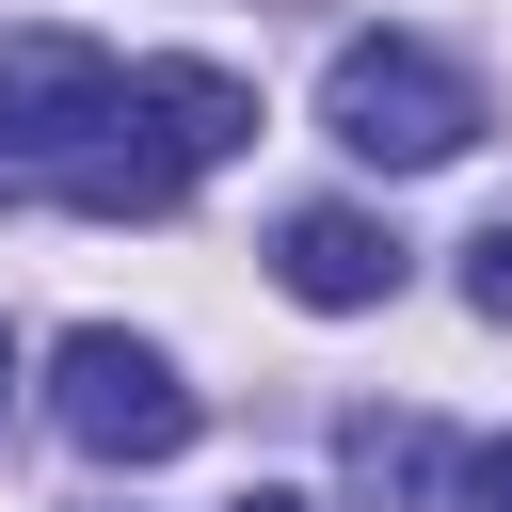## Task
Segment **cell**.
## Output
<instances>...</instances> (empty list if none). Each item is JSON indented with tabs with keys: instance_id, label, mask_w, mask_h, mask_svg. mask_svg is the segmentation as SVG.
Listing matches in <instances>:
<instances>
[{
	"instance_id": "3957f363",
	"label": "cell",
	"mask_w": 512,
	"mask_h": 512,
	"mask_svg": "<svg viewBox=\"0 0 512 512\" xmlns=\"http://www.w3.org/2000/svg\"><path fill=\"white\" fill-rule=\"evenodd\" d=\"M112 96H128L112 48H80V32H0V160H16V176L64 160V144H96Z\"/></svg>"
},
{
	"instance_id": "8fae6325",
	"label": "cell",
	"mask_w": 512,
	"mask_h": 512,
	"mask_svg": "<svg viewBox=\"0 0 512 512\" xmlns=\"http://www.w3.org/2000/svg\"><path fill=\"white\" fill-rule=\"evenodd\" d=\"M0 192H16V160H0Z\"/></svg>"
},
{
	"instance_id": "30bf717a",
	"label": "cell",
	"mask_w": 512,
	"mask_h": 512,
	"mask_svg": "<svg viewBox=\"0 0 512 512\" xmlns=\"http://www.w3.org/2000/svg\"><path fill=\"white\" fill-rule=\"evenodd\" d=\"M0 384H16V336H0Z\"/></svg>"
},
{
	"instance_id": "277c9868",
	"label": "cell",
	"mask_w": 512,
	"mask_h": 512,
	"mask_svg": "<svg viewBox=\"0 0 512 512\" xmlns=\"http://www.w3.org/2000/svg\"><path fill=\"white\" fill-rule=\"evenodd\" d=\"M112 128H128L144 160H176V176H208V160H240V144H256V80H224V64H128V96H112Z\"/></svg>"
},
{
	"instance_id": "7a4b0ae2",
	"label": "cell",
	"mask_w": 512,
	"mask_h": 512,
	"mask_svg": "<svg viewBox=\"0 0 512 512\" xmlns=\"http://www.w3.org/2000/svg\"><path fill=\"white\" fill-rule=\"evenodd\" d=\"M48 416H64L96 464H176V448H192V384H176L144 336H112V320H80V336L48 352Z\"/></svg>"
},
{
	"instance_id": "8992f818",
	"label": "cell",
	"mask_w": 512,
	"mask_h": 512,
	"mask_svg": "<svg viewBox=\"0 0 512 512\" xmlns=\"http://www.w3.org/2000/svg\"><path fill=\"white\" fill-rule=\"evenodd\" d=\"M336 480H352L368 512H416V480H432V432H416V416H352V432H336Z\"/></svg>"
},
{
	"instance_id": "6da1fadb",
	"label": "cell",
	"mask_w": 512,
	"mask_h": 512,
	"mask_svg": "<svg viewBox=\"0 0 512 512\" xmlns=\"http://www.w3.org/2000/svg\"><path fill=\"white\" fill-rule=\"evenodd\" d=\"M320 128H336L352 160H384V176H432V160L480 144V96H464V64H432L416 32H368V48H336Z\"/></svg>"
},
{
	"instance_id": "9c48e42d",
	"label": "cell",
	"mask_w": 512,
	"mask_h": 512,
	"mask_svg": "<svg viewBox=\"0 0 512 512\" xmlns=\"http://www.w3.org/2000/svg\"><path fill=\"white\" fill-rule=\"evenodd\" d=\"M240 512H320V496H240Z\"/></svg>"
},
{
	"instance_id": "ba28073f",
	"label": "cell",
	"mask_w": 512,
	"mask_h": 512,
	"mask_svg": "<svg viewBox=\"0 0 512 512\" xmlns=\"http://www.w3.org/2000/svg\"><path fill=\"white\" fill-rule=\"evenodd\" d=\"M464 304H480V320H512V224H480V240H464Z\"/></svg>"
},
{
	"instance_id": "52a82bcc",
	"label": "cell",
	"mask_w": 512,
	"mask_h": 512,
	"mask_svg": "<svg viewBox=\"0 0 512 512\" xmlns=\"http://www.w3.org/2000/svg\"><path fill=\"white\" fill-rule=\"evenodd\" d=\"M448 512H512V432H480V448L448 464Z\"/></svg>"
},
{
	"instance_id": "5b68a950",
	"label": "cell",
	"mask_w": 512,
	"mask_h": 512,
	"mask_svg": "<svg viewBox=\"0 0 512 512\" xmlns=\"http://www.w3.org/2000/svg\"><path fill=\"white\" fill-rule=\"evenodd\" d=\"M272 272H288V304H320V320H352V304H384V288H400V240H384L368 208H288V240H272Z\"/></svg>"
}]
</instances>
